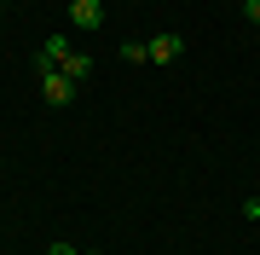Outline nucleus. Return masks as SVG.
Segmentation results:
<instances>
[{
    "instance_id": "obj_2",
    "label": "nucleus",
    "mask_w": 260,
    "mask_h": 255,
    "mask_svg": "<svg viewBox=\"0 0 260 255\" xmlns=\"http://www.w3.org/2000/svg\"><path fill=\"white\" fill-rule=\"evenodd\" d=\"M145 47H150V64H174V58L185 52V35H150Z\"/></svg>"
},
{
    "instance_id": "obj_8",
    "label": "nucleus",
    "mask_w": 260,
    "mask_h": 255,
    "mask_svg": "<svg viewBox=\"0 0 260 255\" xmlns=\"http://www.w3.org/2000/svg\"><path fill=\"white\" fill-rule=\"evenodd\" d=\"M47 255H75V249L64 244V238H58V244H47Z\"/></svg>"
},
{
    "instance_id": "obj_3",
    "label": "nucleus",
    "mask_w": 260,
    "mask_h": 255,
    "mask_svg": "<svg viewBox=\"0 0 260 255\" xmlns=\"http://www.w3.org/2000/svg\"><path fill=\"white\" fill-rule=\"evenodd\" d=\"M70 23L75 29H99L104 23V0H70Z\"/></svg>"
},
{
    "instance_id": "obj_5",
    "label": "nucleus",
    "mask_w": 260,
    "mask_h": 255,
    "mask_svg": "<svg viewBox=\"0 0 260 255\" xmlns=\"http://www.w3.org/2000/svg\"><path fill=\"white\" fill-rule=\"evenodd\" d=\"M121 58H127V64H150V47H145V41H127V47H121Z\"/></svg>"
},
{
    "instance_id": "obj_1",
    "label": "nucleus",
    "mask_w": 260,
    "mask_h": 255,
    "mask_svg": "<svg viewBox=\"0 0 260 255\" xmlns=\"http://www.w3.org/2000/svg\"><path fill=\"white\" fill-rule=\"evenodd\" d=\"M35 76H41V99L47 104H70L75 99V81L64 76V70H35Z\"/></svg>"
},
{
    "instance_id": "obj_9",
    "label": "nucleus",
    "mask_w": 260,
    "mask_h": 255,
    "mask_svg": "<svg viewBox=\"0 0 260 255\" xmlns=\"http://www.w3.org/2000/svg\"><path fill=\"white\" fill-rule=\"evenodd\" d=\"M87 255H99V249H87Z\"/></svg>"
},
{
    "instance_id": "obj_4",
    "label": "nucleus",
    "mask_w": 260,
    "mask_h": 255,
    "mask_svg": "<svg viewBox=\"0 0 260 255\" xmlns=\"http://www.w3.org/2000/svg\"><path fill=\"white\" fill-rule=\"evenodd\" d=\"M58 70H64V76H70V81H87V76H93V58H87V52H75V47H70L64 58H58Z\"/></svg>"
},
{
    "instance_id": "obj_7",
    "label": "nucleus",
    "mask_w": 260,
    "mask_h": 255,
    "mask_svg": "<svg viewBox=\"0 0 260 255\" xmlns=\"http://www.w3.org/2000/svg\"><path fill=\"white\" fill-rule=\"evenodd\" d=\"M243 215H249V220H260V197H249V203H243Z\"/></svg>"
},
{
    "instance_id": "obj_6",
    "label": "nucleus",
    "mask_w": 260,
    "mask_h": 255,
    "mask_svg": "<svg viewBox=\"0 0 260 255\" xmlns=\"http://www.w3.org/2000/svg\"><path fill=\"white\" fill-rule=\"evenodd\" d=\"M243 12H249V23L260 29V0H243Z\"/></svg>"
}]
</instances>
